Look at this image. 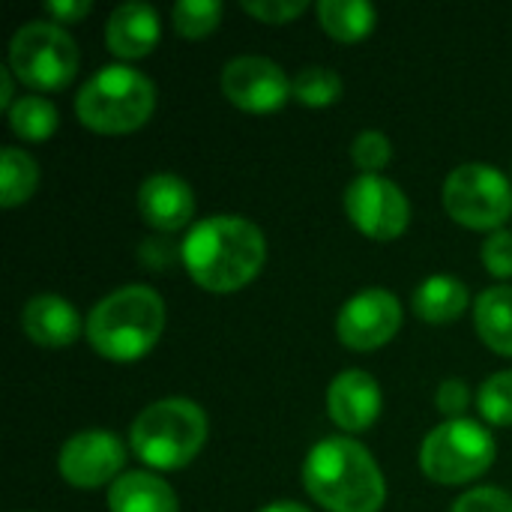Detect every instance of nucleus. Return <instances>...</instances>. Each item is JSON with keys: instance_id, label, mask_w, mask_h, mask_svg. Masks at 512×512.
<instances>
[{"instance_id": "obj_1", "label": "nucleus", "mask_w": 512, "mask_h": 512, "mask_svg": "<svg viewBox=\"0 0 512 512\" xmlns=\"http://www.w3.org/2000/svg\"><path fill=\"white\" fill-rule=\"evenodd\" d=\"M180 261L195 285L210 294L246 288L267 261L264 231L243 216H210L186 234Z\"/></svg>"}, {"instance_id": "obj_2", "label": "nucleus", "mask_w": 512, "mask_h": 512, "mask_svg": "<svg viewBox=\"0 0 512 512\" xmlns=\"http://www.w3.org/2000/svg\"><path fill=\"white\" fill-rule=\"evenodd\" d=\"M303 486L327 512H378L387 501L375 456L351 438L318 441L306 456Z\"/></svg>"}, {"instance_id": "obj_3", "label": "nucleus", "mask_w": 512, "mask_h": 512, "mask_svg": "<svg viewBox=\"0 0 512 512\" xmlns=\"http://www.w3.org/2000/svg\"><path fill=\"white\" fill-rule=\"evenodd\" d=\"M165 330V300L147 285H123L102 297L84 324L96 354L114 363H135L159 342Z\"/></svg>"}, {"instance_id": "obj_4", "label": "nucleus", "mask_w": 512, "mask_h": 512, "mask_svg": "<svg viewBox=\"0 0 512 512\" xmlns=\"http://www.w3.org/2000/svg\"><path fill=\"white\" fill-rule=\"evenodd\" d=\"M156 108V87L153 81L126 63L102 66L90 75L78 96L75 114L78 120L102 135H123L141 129Z\"/></svg>"}, {"instance_id": "obj_5", "label": "nucleus", "mask_w": 512, "mask_h": 512, "mask_svg": "<svg viewBox=\"0 0 512 512\" xmlns=\"http://www.w3.org/2000/svg\"><path fill=\"white\" fill-rule=\"evenodd\" d=\"M129 444L135 456L150 468H186L207 444V414L192 399H159L135 417Z\"/></svg>"}, {"instance_id": "obj_6", "label": "nucleus", "mask_w": 512, "mask_h": 512, "mask_svg": "<svg viewBox=\"0 0 512 512\" xmlns=\"http://www.w3.org/2000/svg\"><path fill=\"white\" fill-rule=\"evenodd\" d=\"M498 456L492 432L468 417L447 420L432 429L420 447V468L432 483L462 486L483 477Z\"/></svg>"}, {"instance_id": "obj_7", "label": "nucleus", "mask_w": 512, "mask_h": 512, "mask_svg": "<svg viewBox=\"0 0 512 512\" xmlns=\"http://www.w3.org/2000/svg\"><path fill=\"white\" fill-rule=\"evenodd\" d=\"M9 69L33 90H63L78 72V45L57 21H27L9 42Z\"/></svg>"}, {"instance_id": "obj_8", "label": "nucleus", "mask_w": 512, "mask_h": 512, "mask_svg": "<svg viewBox=\"0 0 512 512\" xmlns=\"http://www.w3.org/2000/svg\"><path fill=\"white\" fill-rule=\"evenodd\" d=\"M447 213L474 231H501L512 216L510 180L489 162H468L444 183Z\"/></svg>"}, {"instance_id": "obj_9", "label": "nucleus", "mask_w": 512, "mask_h": 512, "mask_svg": "<svg viewBox=\"0 0 512 512\" xmlns=\"http://www.w3.org/2000/svg\"><path fill=\"white\" fill-rule=\"evenodd\" d=\"M345 210L357 231L381 243L402 237L411 222V204L405 192L381 174L354 177L345 189Z\"/></svg>"}, {"instance_id": "obj_10", "label": "nucleus", "mask_w": 512, "mask_h": 512, "mask_svg": "<svg viewBox=\"0 0 512 512\" xmlns=\"http://www.w3.org/2000/svg\"><path fill=\"white\" fill-rule=\"evenodd\" d=\"M399 327L402 303L387 288H366L354 294L336 318V336L351 351H375L387 345Z\"/></svg>"}, {"instance_id": "obj_11", "label": "nucleus", "mask_w": 512, "mask_h": 512, "mask_svg": "<svg viewBox=\"0 0 512 512\" xmlns=\"http://www.w3.org/2000/svg\"><path fill=\"white\" fill-rule=\"evenodd\" d=\"M222 93L231 105L252 111V114H270L282 108L291 96V81L285 69L261 54H243L225 63L222 69Z\"/></svg>"}, {"instance_id": "obj_12", "label": "nucleus", "mask_w": 512, "mask_h": 512, "mask_svg": "<svg viewBox=\"0 0 512 512\" xmlns=\"http://www.w3.org/2000/svg\"><path fill=\"white\" fill-rule=\"evenodd\" d=\"M126 462L123 441L108 429H84L72 435L57 459L63 480L75 489H99L117 480Z\"/></svg>"}, {"instance_id": "obj_13", "label": "nucleus", "mask_w": 512, "mask_h": 512, "mask_svg": "<svg viewBox=\"0 0 512 512\" xmlns=\"http://www.w3.org/2000/svg\"><path fill=\"white\" fill-rule=\"evenodd\" d=\"M381 387L363 369H348L330 381L327 390V414L345 432H366L381 417Z\"/></svg>"}, {"instance_id": "obj_14", "label": "nucleus", "mask_w": 512, "mask_h": 512, "mask_svg": "<svg viewBox=\"0 0 512 512\" xmlns=\"http://www.w3.org/2000/svg\"><path fill=\"white\" fill-rule=\"evenodd\" d=\"M138 210L144 222L162 234L180 231L195 216V195L177 174H150L138 189Z\"/></svg>"}, {"instance_id": "obj_15", "label": "nucleus", "mask_w": 512, "mask_h": 512, "mask_svg": "<svg viewBox=\"0 0 512 512\" xmlns=\"http://www.w3.org/2000/svg\"><path fill=\"white\" fill-rule=\"evenodd\" d=\"M24 336L42 348H66L81 336L78 309L57 294H36L21 309Z\"/></svg>"}, {"instance_id": "obj_16", "label": "nucleus", "mask_w": 512, "mask_h": 512, "mask_svg": "<svg viewBox=\"0 0 512 512\" xmlns=\"http://www.w3.org/2000/svg\"><path fill=\"white\" fill-rule=\"evenodd\" d=\"M159 36H162V27H159L156 9L138 0L117 6L105 24V42L123 60L147 57L159 45Z\"/></svg>"}, {"instance_id": "obj_17", "label": "nucleus", "mask_w": 512, "mask_h": 512, "mask_svg": "<svg viewBox=\"0 0 512 512\" xmlns=\"http://www.w3.org/2000/svg\"><path fill=\"white\" fill-rule=\"evenodd\" d=\"M111 512H180L174 489L147 471H129L108 489Z\"/></svg>"}, {"instance_id": "obj_18", "label": "nucleus", "mask_w": 512, "mask_h": 512, "mask_svg": "<svg viewBox=\"0 0 512 512\" xmlns=\"http://www.w3.org/2000/svg\"><path fill=\"white\" fill-rule=\"evenodd\" d=\"M468 288L462 279L456 276H429L417 285L414 291V315L429 321V324H450L456 318H462V312L468 309Z\"/></svg>"}, {"instance_id": "obj_19", "label": "nucleus", "mask_w": 512, "mask_h": 512, "mask_svg": "<svg viewBox=\"0 0 512 512\" xmlns=\"http://www.w3.org/2000/svg\"><path fill=\"white\" fill-rule=\"evenodd\" d=\"M474 324L480 339L495 351L512 357V285L486 288L474 306Z\"/></svg>"}, {"instance_id": "obj_20", "label": "nucleus", "mask_w": 512, "mask_h": 512, "mask_svg": "<svg viewBox=\"0 0 512 512\" xmlns=\"http://www.w3.org/2000/svg\"><path fill=\"white\" fill-rule=\"evenodd\" d=\"M321 27L339 42H360L375 30L378 12L366 0H321L318 3Z\"/></svg>"}, {"instance_id": "obj_21", "label": "nucleus", "mask_w": 512, "mask_h": 512, "mask_svg": "<svg viewBox=\"0 0 512 512\" xmlns=\"http://www.w3.org/2000/svg\"><path fill=\"white\" fill-rule=\"evenodd\" d=\"M39 186V168L33 156L18 147H6L0 153V204L18 207L24 204Z\"/></svg>"}, {"instance_id": "obj_22", "label": "nucleus", "mask_w": 512, "mask_h": 512, "mask_svg": "<svg viewBox=\"0 0 512 512\" xmlns=\"http://www.w3.org/2000/svg\"><path fill=\"white\" fill-rule=\"evenodd\" d=\"M9 126L21 141H45L57 129V108L45 96H21L9 108Z\"/></svg>"}, {"instance_id": "obj_23", "label": "nucleus", "mask_w": 512, "mask_h": 512, "mask_svg": "<svg viewBox=\"0 0 512 512\" xmlns=\"http://www.w3.org/2000/svg\"><path fill=\"white\" fill-rule=\"evenodd\" d=\"M291 96L309 108L333 105L342 96V78L327 66H306L291 78Z\"/></svg>"}, {"instance_id": "obj_24", "label": "nucleus", "mask_w": 512, "mask_h": 512, "mask_svg": "<svg viewBox=\"0 0 512 512\" xmlns=\"http://www.w3.org/2000/svg\"><path fill=\"white\" fill-rule=\"evenodd\" d=\"M174 30L186 39H204L210 36L222 21V3L219 0H180L171 12Z\"/></svg>"}, {"instance_id": "obj_25", "label": "nucleus", "mask_w": 512, "mask_h": 512, "mask_svg": "<svg viewBox=\"0 0 512 512\" xmlns=\"http://www.w3.org/2000/svg\"><path fill=\"white\" fill-rule=\"evenodd\" d=\"M480 414L492 426H512V369L486 378L480 387Z\"/></svg>"}, {"instance_id": "obj_26", "label": "nucleus", "mask_w": 512, "mask_h": 512, "mask_svg": "<svg viewBox=\"0 0 512 512\" xmlns=\"http://www.w3.org/2000/svg\"><path fill=\"white\" fill-rule=\"evenodd\" d=\"M351 159L363 174H378V168H384L393 159V144L384 132L366 129L354 138L351 144Z\"/></svg>"}, {"instance_id": "obj_27", "label": "nucleus", "mask_w": 512, "mask_h": 512, "mask_svg": "<svg viewBox=\"0 0 512 512\" xmlns=\"http://www.w3.org/2000/svg\"><path fill=\"white\" fill-rule=\"evenodd\" d=\"M243 9L249 15H255L258 21L288 24V21L300 18L309 9V3L306 0H243Z\"/></svg>"}, {"instance_id": "obj_28", "label": "nucleus", "mask_w": 512, "mask_h": 512, "mask_svg": "<svg viewBox=\"0 0 512 512\" xmlns=\"http://www.w3.org/2000/svg\"><path fill=\"white\" fill-rule=\"evenodd\" d=\"M483 264L492 276L512 279V231L501 228L489 234V240L483 243Z\"/></svg>"}, {"instance_id": "obj_29", "label": "nucleus", "mask_w": 512, "mask_h": 512, "mask_svg": "<svg viewBox=\"0 0 512 512\" xmlns=\"http://www.w3.org/2000/svg\"><path fill=\"white\" fill-rule=\"evenodd\" d=\"M450 512H512V495L495 486H480L462 495Z\"/></svg>"}, {"instance_id": "obj_30", "label": "nucleus", "mask_w": 512, "mask_h": 512, "mask_svg": "<svg viewBox=\"0 0 512 512\" xmlns=\"http://www.w3.org/2000/svg\"><path fill=\"white\" fill-rule=\"evenodd\" d=\"M435 402H438V411L447 417V420H459L468 405H471V390L462 378H447L438 393H435Z\"/></svg>"}, {"instance_id": "obj_31", "label": "nucleus", "mask_w": 512, "mask_h": 512, "mask_svg": "<svg viewBox=\"0 0 512 512\" xmlns=\"http://www.w3.org/2000/svg\"><path fill=\"white\" fill-rule=\"evenodd\" d=\"M45 12L57 24H75L90 12V3L87 0H51V3H45Z\"/></svg>"}, {"instance_id": "obj_32", "label": "nucleus", "mask_w": 512, "mask_h": 512, "mask_svg": "<svg viewBox=\"0 0 512 512\" xmlns=\"http://www.w3.org/2000/svg\"><path fill=\"white\" fill-rule=\"evenodd\" d=\"M12 69L9 66H0V108H12L15 102H12V96H15V84H12Z\"/></svg>"}, {"instance_id": "obj_33", "label": "nucleus", "mask_w": 512, "mask_h": 512, "mask_svg": "<svg viewBox=\"0 0 512 512\" xmlns=\"http://www.w3.org/2000/svg\"><path fill=\"white\" fill-rule=\"evenodd\" d=\"M261 512H312V510H306V507H303V504H297V501H276V504L264 507Z\"/></svg>"}]
</instances>
